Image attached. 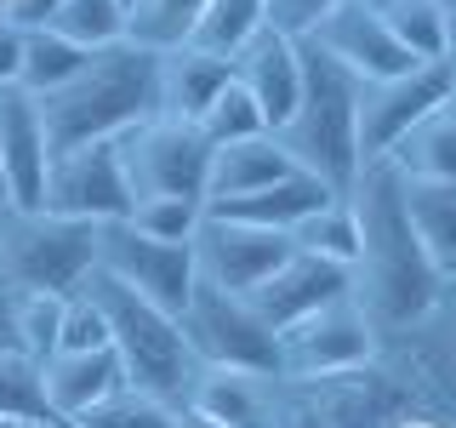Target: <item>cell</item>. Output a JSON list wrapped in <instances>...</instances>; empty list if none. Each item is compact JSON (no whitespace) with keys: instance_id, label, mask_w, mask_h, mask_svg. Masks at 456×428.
<instances>
[{"instance_id":"13","label":"cell","mask_w":456,"mask_h":428,"mask_svg":"<svg viewBox=\"0 0 456 428\" xmlns=\"http://www.w3.org/2000/svg\"><path fill=\"white\" fill-rule=\"evenodd\" d=\"M445 97H451V63H417V69H405V75L360 86V160L382 166L394 143L405 137L422 114H434Z\"/></svg>"},{"instance_id":"30","label":"cell","mask_w":456,"mask_h":428,"mask_svg":"<svg viewBox=\"0 0 456 428\" xmlns=\"http://www.w3.org/2000/svg\"><path fill=\"white\" fill-rule=\"evenodd\" d=\"M256 29H268V6H263V0H206V18H200L189 46L211 52V57H234Z\"/></svg>"},{"instance_id":"19","label":"cell","mask_w":456,"mask_h":428,"mask_svg":"<svg viewBox=\"0 0 456 428\" xmlns=\"http://www.w3.org/2000/svg\"><path fill=\"white\" fill-rule=\"evenodd\" d=\"M114 389H126V371L114 349H57L40 366V394H46V423H80L92 406H103Z\"/></svg>"},{"instance_id":"36","label":"cell","mask_w":456,"mask_h":428,"mask_svg":"<svg viewBox=\"0 0 456 428\" xmlns=\"http://www.w3.org/2000/svg\"><path fill=\"white\" fill-rule=\"evenodd\" d=\"M200 218H206L200 200H137V206L126 211V223L142 228V235H154V240H194Z\"/></svg>"},{"instance_id":"39","label":"cell","mask_w":456,"mask_h":428,"mask_svg":"<svg viewBox=\"0 0 456 428\" xmlns=\"http://www.w3.org/2000/svg\"><path fill=\"white\" fill-rule=\"evenodd\" d=\"M6 86H23V29L18 23L0 29V92Z\"/></svg>"},{"instance_id":"27","label":"cell","mask_w":456,"mask_h":428,"mask_svg":"<svg viewBox=\"0 0 456 428\" xmlns=\"http://www.w3.org/2000/svg\"><path fill=\"white\" fill-rule=\"evenodd\" d=\"M86 46H75L69 35H57L52 23H35V29H23V92H35V97H46L57 92L75 69L86 63Z\"/></svg>"},{"instance_id":"16","label":"cell","mask_w":456,"mask_h":428,"mask_svg":"<svg viewBox=\"0 0 456 428\" xmlns=\"http://www.w3.org/2000/svg\"><path fill=\"white\" fill-rule=\"evenodd\" d=\"M52 137L40 120V97L23 86L0 92V177H6V206H40L52 171Z\"/></svg>"},{"instance_id":"41","label":"cell","mask_w":456,"mask_h":428,"mask_svg":"<svg viewBox=\"0 0 456 428\" xmlns=\"http://www.w3.org/2000/svg\"><path fill=\"white\" fill-rule=\"evenodd\" d=\"M394 428H456V417H439V411H422V406H411L405 417H394Z\"/></svg>"},{"instance_id":"43","label":"cell","mask_w":456,"mask_h":428,"mask_svg":"<svg viewBox=\"0 0 456 428\" xmlns=\"http://www.w3.org/2000/svg\"><path fill=\"white\" fill-rule=\"evenodd\" d=\"M171 428H223V423H211L206 411H194V406H177V423Z\"/></svg>"},{"instance_id":"31","label":"cell","mask_w":456,"mask_h":428,"mask_svg":"<svg viewBox=\"0 0 456 428\" xmlns=\"http://www.w3.org/2000/svg\"><path fill=\"white\" fill-rule=\"evenodd\" d=\"M57 35H69L86 52H103L126 40V0H57V12L46 18Z\"/></svg>"},{"instance_id":"49","label":"cell","mask_w":456,"mask_h":428,"mask_svg":"<svg viewBox=\"0 0 456 428\" xmlns=\"http://www.w3.org/2000/svg\"><path fill=\"white\" fill-rule=\"evenodd\" d=\"M370 6H388V0H370Z\"/></svg>"},{"instance_id":"52","label":"cell","mask_w":456,"mask_h":428,"mask_svg":"<svg viewBox=\"0 0 456 428\" xmlns=\"http://www.w3.org/2000/svg\"><path fill=\"white\" fill-rule=\"evenodd\" d=\"M0 211H6V206H0Z\"/></svg>"},{"instance_id":"11","label":"cell","mask_w":456,"mask_h":428,"mask_svg":"<svg viewBox=\"0 0 456 428\" xmlns=\"http://www.w3.org/2000/svg\"><path fill=\"white\" fill-rule=\"evenodd\" d=\"M291 251H297L291 235L223 218V211H206L200 228H194V275H200V285H217V292H234V297H251Z\"/></svg>"},{"instance_id":"29","label":"cell","mask_w":456,"mask_h":428,"mask_svg":"<svg viewBox=\"0 0 456 428\" xmlns=\"http://www.w3.org/2000/svg\"><path fill=\"white\" fill-rule=\"evenodd\" d=\"M291 246L297 251H314V257H331V263L348 268L354 251H360V228H354L348 194H331L320 211H308V218L291 228Z\"/></svg>"},{"instance_id":"28","label":"cell","mask_w":456,"mask_h":428,"mask_svg":"<svg viewBox=\"0 0 456 428\" xmlns=\"http://www.w3.org/2000/svg\"><path fill=\"white\" fill-rule=\"evenodd\" d=\"M382 18L411 63H445V0H388Z\"/></svg>"},{"instance_id":"18","label":"cell","mask_w":456,"mask_h":428,"mask_svg":"<svg viewBox=\"0 0 456 428\" xmlns=\"http://www.w3.org/2000/svg\"><path fill=\"white\" fill-rule=\"evenodd\" d=\"M348 292H354V280H348V268H342V263L314 257V251H291L274 275L251 292V309L263 314L274 332H285V325L308 320L314 309L337 303V297H348Z\"/></svg>"},{"instance_id":"51","label":"cell","mask_w":456,"mask_h":428,"mask_svg":"<svg viewBox=\"0 0 456 428\" xmlns=\"http://www.w3.org/2000/svg\"><path fill=\"white\" fill-rule=\"evenodd\" d=\"M52 428H69V423H52Z\"/></svg>"},{"instance_id":"26","label":"cell","mask_w":456,"mask_h":428,"mask_svg":"<svg viewBox=\"0 0 456 428\" xmlns=\"http://www.w3.org/2000/svg\"><path fill=\"white\" fill-rule=\"evenodd\" d=\"M200 18H206V0H126V40L166 57L189 46Z\"/></svg>"},{"instance_id":"9","label":"cell","mask_w":456,"mask_h":428,"mask_svg":"<svg viewBox=\"0 0 456 428\" xmlns=\"http://www.w3.org/2000/svg\"><path fill=\"white\" fill-rule=\"evenodd\" d=\"M377 360L399 377L411 406L456 417V275H445V285H439V297L428 303L422 320H411L405 332H394L382 342Z\"/></svg>"},{"instance_id":"6","label":"cell","mask_w":456,"mask_h":428,"mask_svg":"<svg viewBox=\"0 0 456 428\" xmlns=\"http://www.w3.org/2000/svg\"><path fill=\"white\" fill-rule=\"evenodd\" d=\"M411 411V394L382 360L320 377H274L268 389V428H394Z\"/></svg>"},{"instance_id":"38","label":"cell","mask_w":456,"mask_h":428,"mask_svg":"<svg viewBox=\"0 0 456 428\" xmlns=\"http://www.w3.org/2000/svg\"><path fill=\"white\" fill-rule=\"evenodd\" d=\"M268 6V29H280V35H297L303 40L314 23L325 18L331 6H342V0H263Z\"/></svg>"},{"instance_id":"17","label":"cell","mask_w":456,"mask_h":428,"mask_svg":"<svg viewBox=\"0 0 456 428\" xmlns=\"http://www.w3.org/2000/svg\"><path fill=\"white\" fill-rule=\"evenodd\" d=\"M228 63H234V86L256 103L268 132L285 126V114L297 109V92H303V40L280 35V29H256Z\"/></svg>"},{"instance_id":"48","label":"cell","mask_w":456,"mask_h":428,"mask_svg":"<svg viewBox=\"0 0 456 428\" xmlns=\"http://www.w3.org/2000/svg\"><path fill=\"white\" fill-rule=\"evenodd\" d=\"M0 206H6V177H0Z\"/></svg>"},{"instance_id":"4","label":"cell","mask_w":456,"mask_h":428,"mask_svg":"<svg viewBox=\"0 0 456 428\" xmlns=\"http://www.w3.org/2000/svg\"><path fill=\"white\" fill-rule=\"evenodd\" d=\"M86 297H92L97 314H103L109 349H114V360H120L126 383L171 399V406H183V394H189V383H194L200 366L189 354V337H183L177 314H166L160 303L137 297L132 285H120L114 275H103V268H92Z\"/></svg>"},{"instance_id":"2","label":"cell","mask_w":456,"mask_h":428,"mask_svg":"<svg viewBox=\"0 0 456 428\" xmlns=\"http://www.w3.org/2000/svg\"><path fill=\"white\" fill-rule=\"evenodd\" d=\"M160 114V57L120 40L92 52L57 92L40 97L52 149H86V143H120L132 126Z\"/></svg>"},{"instance_id":"15","label":"cell","mask_w":456,"mask_h":428,"mask_svg":"<svg viewBox=\"0 0 456 428\" xmlns=\"http://www.w3.org/2000/svg\"><path fill=\"white\" fill-rule=\"evenodd\" d=\"M303 40H308L320 57H331L342 75H354L360 86L417 69V63L405 57V46L394 40V29H388V18H382V6H370V0H342V6H331Z\"/></svg>"},{"instance_id":"5","label":"cell","mask_w":456,"mask_h":428,"mask_svg":"<svg viewBox=\"0 0 456 428\" xmlns=\"http://www.w3.org/2000/svg\"><path fill=\"white\" fill-rule=\"evenodd\" d=\"M97 268V223L63 218L46 206H6L0 211V292H52L69 297Z\"/></svg>"},{"instance_id":"21","label":"cell","mask_w":456,"mask_h":428,"mask_svg":"<svg viewBox=\"0 0 456 428\" xmlns=\"http://www.w3.org/2000/svg\"><path fill=\"white\" fill-rule=\"evenodd\" d=\"M280 377V371H274ZM274 377H263V371H217V366H200L189 394H183V406L206 411L211 423L223 428H268V389H274Z\"/></svg>"},{"instance_id":"44","label":"cell","mask_w":456,"mask_h":428,"mask_svg":"<svg viewBox=\"0 0 456 428\" xmlns=\"http://www.w3.org/2000/svg\"><path fill=\"white\" fill-rule=\"evenodd\" d=\"M445 63H456V0H445Z\"/></svg>"},{"instance_id":"47","label":"cell","mask_w":456,"mask_h":428,"mask_svg":"<svg viewBox=\"0 0 456 428\" xmlns=\"http://www.w3.org/2000/svg\"><path fill=\"white\" fill-rule=\"evenodd\" d=\"M18 428H52V423H18Z\"/></svg>"},{"instance_id":"40","label":"cell","mask_w":456,"mask_h":428,"mask_svg":"<svg viewBox=\"0 0 456 428\" xmlns=\"http://www.w3.org/2000/svg\"><path fill=\"white\" fill-rule=\"evenodd\" d=\"M6 6H12V23L18 29H35V23H46L57 12V0H6Z\"/></svg>"},{"instance_id":"25","label":"cell","mask_w":456,"mask_h":428,"mask_svg":"<svg viewBox=\"0 0 456 428\" xmlns=\"http://www.w3.org/2000/svg\"><path fill=\"white\" fill-rule=\"evenodd\" d=\"M331 189L325 183H314L308 171H291V177H280L274 189L251 194V200H234V206H211L223 211V218H240V223H256V228H274V235H291L297 223L308 218V211H320Z\"/></svg>"},{"instance_id":"50","label":"cell","mask_w":456,"mask_h":428,"mask_svg":"<svg viewBox=\"0 0 456 428\" xmlns=\"http://www.w3.org/2000/svg\"><path fill=\"white\" fill-rule=\"evenodd\" d=\"M0 428H18V423H0Z\"/></svg>"},{"instance_id":"1","label":"cell","mask_w":456,"mask_h":428,"mask_svg":"<svg viewBox=\"0 0 456 428\" xmlns=\"http://www.w3.org/2000/svg\"><path fill=\"white\" fill-rule=\"evenodd\" d=\"M348 206H354V228H360V251L348 263L354 303L365 309V320L388 342L394 332H405L411 320L428 314L445 275L422 251L417 228L405 218V200H399V177L388 166H365L348 189Z\"/></svg>"},{"instance_id":"14","label":"cell","mask_w":456,"mask_h":428,"mask_svg":"<svg viewBox=\"0 0 456 428\" xmlns=\"http://www.w3.org/2000/svg\"><path fill=\"white\" fill-rule=\"evenodd\" d=\"M46 211H63V218L80 223H120L132 211V189H126L120 171V149L114 143H86V149H57L52 171H46Z\"/></svg>"},{"instance_id":"37","label":"cell","mask_w":456,"mask_h":428,"mask_svg":"<svg viewBox=\"0 0 456 428\" xmlns=\"http://www.w3.org/2000/svg\"><path fill=\"white\" fill-rule=\"evenodd\" d=\"M57 349H109V332H103V314H97V303L80 292H69L63 303V342Z\"/></svg>"},{"instance_id":"3","label":"cell","mask_w":456,"mask_h":428,"mask_svg":"<svg viewBox=\"0 0 456 428\" xmlns=\"http://www.w3.org/2000/svg\"><path fill=\"white\" fill-rule=\"evenodd\" d=\"M274 137L297 160V171H308L331 194H348L354 177L365 171V160H360V80L342 75L331 57H320L308 40H303V92H297V109L285 114V126H274Z\"/></svg>"},{"instance_id":"35","label":"cell","mask_w":456,"mask_h":428,"mask_svg":"<svg viewBox=\"0 0 456 428\" xmlns=\"http://www.w3.org/2000/svg\"><path fill=\"white\" fill-rule=\"evenodd\" d=\"M0 423H46L40 366L23 354H0Z\"/></svg>"},{"instance_id":"45","label":"cell","mask_w":456,"mask_h":428,"mask_svg":"<svg viewBox=\"0 0 456 428\" xmlns=\"http://www.w3.org/2000/svg\"><path fill=\"white\" fill-rule=\"evenodd\" d=\"M445 103H451V109H456V63H451V97H445Z\"/></svg>"},{"instance_id":"20","label":"cell","mask_w":456,"mask_h":428,"mask_svg":"<svg viewBox=\"0 0 456 428\" xmlns=\"http://www.w3.org/2000/svg\"><path fill=\"white\" fill-rule=\"evenodd\" d=\"M297 160L280 149L274 132L246 137V143H223L211 149V171H206V211L211 206H234V200H251L263 189H274L280 177H291Z\"/></svg>"},{"instance_id":"24","label":"cell","mask_w":456,"mask_h":428,"mask_svg":"<svg viewBox=\"0 0 456 428\" xmlns=\"http://www.w3.org/2000/svg\"><path fill=\"white\" fill-rule=\"evenodd\" d=\"M394 177H434V183H456V109L439 103L434 114H422L405 137L388 149Z\"/></svg>"},{"instance_id":"22","label":"cell","mask_w":456,"mask_h":428,"mask_svg":"<svg viewBox=\"0 0 456 428\" xmlns=\"http://www.w3.org/2000/svg\"><path fill=\"white\" fill-rule=\"evenodd\" d=\"M234 80V63L228 57H211L200 46H177L160 57V114L171 120H200L211 103H217V92Z\"/></svg>"},{"instance_id":"23","label":"cell","mask_w":456,"mask_h":428,"mask_svg":"<svg viewBox=\"0 0 456 428\" xmlns=\"http://www.w3.org/2000/svg\"><path fill=\"white\" fill-rule=\"evenodd\" d=\"M399 200H405V218L417 228L422 251L434 257V268L439 275H456V183L399 177Z\"/></svg>"},{"instance_id":"8","label":"cell","mask_w":456,"mask_h":428,"mask_svg":"<svg viewBox=\"0 0 456 428\" xmlns=\"http://www.w3.org/2000/svg\"><path fill=\"white\" fill-rule=\"evenodd\" d=\"M183 337H189L194 366L217 371H280V332L251 309V297L217 292V285H194V297L183 303Z\"/></svg>"},{"instance_id":"32","label":"cell","mask_w":456,"mask_h":428,"mask_svg":"<svg viewBox=\"0 0 456 428\" xmlns=\"http://www.w3.org/2000/svg\"><path fill=\"white\" fill-rule=\"evenodd\" d=\"M63 303L69 297H52V292H23L12 297V332H18V354L35 366H46L63 342Z\"/></svg>"},{"instance_id":"33","label":"cell","mask_w":456,"mask_h":428,"mask_svg":"<svg viewBox=\"0 0 456 428\" xmlns=\"http://www.w3.org/2000/svg\"><path fill=\"white\" fill-rule=\"evenodd\" d=\"M177 423V406L160 394H149V389H114L103 406H92L80 423H69V428H171Z\"/></svg>"},{"instance_id":"12","label":"cell","mask_w":456,"mask_h":428,"mask_svg":"<svg viewBox=\"0 0 456 428\" xmlns=\"http://www.w3.org/2000/svg\"><path fill=\"white\" fill-rule=\"evenodd\" d=\"M377 354H382V337H377V325L365 320V309L354 303V292L280 332V371L285 377L354 371V366H370Z\"/></svg>"},{"instance_id":"7","label":"cell","mask_w":456,"mask_h":428,"mask_svg":"<svg viewBox=\"0 0 456 428\" xmlns=\"http://www.w3.org/2000/svg\"><path fill=\"white\" fill-rule=\"evenodd\" d=\"M120 171L126 189L137 200H200L206 206V171H211V143L194 120H171V114H149L132 126L120 143Z\"/></svg>"},{"instance_id":"10","label":"cell","mask_w":456,"mask_h":428,"mask_svg":"<svg viewBox=\"0 0 456 428\" xmlns=\"http://www.w3.org/2000/svg\"><path fill=\"white\" fill-rule=\"evenodd\" d=\"M97 268L114 275L120 285H132L137 297L160 303L166 314H183V303L194 297V240H154L132 223H103L97 228Z\"/></svg>"},{"instance_id":"46","label":"cell","mask_w":456,"mask_h":428,"mask_svg":"<svg viewBox=\"0 0 456 428\" xmlns=\"http://www.w3.org/2000/svg\"><path fill=\"white\" fill-rule=\"evenodd\" d=\"M12 23V6H6V0H0V29H6Z\"/></svg>"},{"instance_id":"42","label":"cell","mask_w":456,"mask_h":428,"mask_svg":"<svg viewBox=\"0 0 456 428\" xmlns=\"http://www.w3.org/2000/svg\"><path fill=\"white\" fill-rule=\"evenodd\" d=\"M0 354H18V332H12V297L0 292Z\"/></svg>"},{"instance_id":"34","label":"cell","mask_w":456,"mask_h":428,"mask_svg":"<svg viewBox=\"0 0 456 428\" xmlns=\"http://www.w3.org/2000/svg\"><path fill=\"white\" fill-rule=\"evenodd\" d=\"M194 126L206 132V143H211V149H223V143H246V137H263V132H268V120L256 114V103H251L246 92H240L234 80L223 86V92H217V103H211L206 114H200Z\"/></svg>"}]
</instances>
